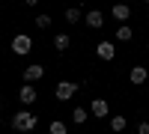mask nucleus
<instances>
[{"label":"nucleus","mask_w":149,"mask_h":134,"mask_svg":"<svg viewBox=\"0 0 149 134\" xmlns=\"http://www.w3.org/2000/svg\"><path fill=\"white\" fill-rule=\"evenodd\" d=\"M12 128L21 131V134L33 131V128H36V113H30V110H18V113H12Z\"/></svg>","instance_id":"1"},{"label":"nucleus","mask_w":149,"mask_h":134,"mask_svg":"<svg viewBox=\"0 0 149 134\" xmlns=\"http://www.w3.org/2000/svg\"><path fill=\"white\" fill-rule=\"evenodd\" d=\"M74 92H78V83H74V81H60V83H57V90H54L57 101H69Z\"/></svg>","instance_id":"2"},{"label":"nucleus","mask_w":149,"mask_h":134,"mask_svg":"<svg viewBox=\"0 0 149 134\" xmlns=\"http://www.w3.org/2000/svg\"><path fill=\"white\" fill-rule=\"evenodd\" d=\"M30 48H33V39H30V36L27 33H18L15 36V39H12V51H15V54H30Z\"/></svg>","instance_id":"3"},{"label":"nucleus","mask_w":149,"mask_h":134,"mask_svg":"<svg viewBox=\"0 0 149 134\" xmlns=\"http://www.w3.org/2000/svg\"><path fill=\"white\" fill-rule=\"evenodd\" d=\"M84 21H86V27L102 30V27H104V12H102V9H90V12L84 15Z\"/></svg>","instance_id":"4"},{"label":"nucleus","mask_w":149,"mask_h":134,"mask_svg":"<svg viewBox=\"0 0 149 134\" xmlns=\"http://www.w3.org/2000/svg\"><path fill=\"white\" fill-rule=\"evenodd\" d=\"M95 57L110 63V60L116 57V45H113V42H98V45H95Z\"/></svg>","instance_id":"5"},{"label":"nucleus","mask_w":149,"mask_h":134,"mask_svg":"<svg viewBox=\"0 0 149 134\" xmlns=\"http://www.w3.org/2000/svg\"><path fill=\"white\" fill-rule=\"evenodd\" d=\"M42 75H45V69H42L39 63H36V66H27V69H24V83H36Z\"/></svg>","instance_id":"6"},{"label":"nucleus","mask_w":149,"mask_h":134,"mask_svg":"<svg viewBox=\"0 0 149 134\" xmlns=\"http://www.w3.org/2000/svg\"><path fill=\"white\" fill-rule=\"evenodd\" d=\"M18 99H21V104H33V101H36V90H33V83H24V87L18 90Z\"/></svg>","instance_id":"7"},{"label":"nucleus","mask_w":149,"mask_h":134,"mask_svg":"<svg viewBox=\"0 0 149 134\" xmlns=\"http://www.w3.org/2000/svg\"><path fill=\"white\" fill-rule=\"evenodd\" d=\"M146 78H149V72H146L143 66H134V69H131V83H134V87H143Z\"/></svg>","instance_id":"8"},{"label":"nucleus","mask_w":149,"mask_h":134,"mask_svg":"<svg viewBox=\"0 0 149 134\" xmlns=\"http://www.w3.org/2000/svg\"><path fill=\"white\" fill-rule=\"evenodd\" d=\"M110 15H113L116 21H128V18H131V6H125V3H116L113 9H110Z\"/></svg>","instance_id":"9"},{"label":"nucleus","mask_w":149,"mask_h":134,"mask_svg":"<svg viewBox=\"0 0 149 134\" xmlns=\"http://www.w3.org/2000/svg\"><path fill=\"white\" fill-rule=\"evenodd\" d=\"M90 110H93V116H104V119H107V101H104V99H93Z\"/></svg>","instance_id":"10"},{"label":"nucleus","mask_w":149,"mask_h":134,"mask_svg":"<svg viewBox=\"0 0 149 134\" xmlns=\"http://www.w3.org/2000/svg\"><path fill=\"white\" fill-rule=\"evenodd\" d=\"M69 45H72V36L69 33H57L54 36V48H57V51H66Z\"/></svg>","instance_id":"11"},{"label":"nucleus","mask_w":149,"mask_h":134,"mask_svg":"<svg viewBox=\"0 0 149 134\" xmlns=\"http://www.w3.org/2000/svg\"><path fill=\"white\" fill-rule=\"evenodd\" d=\"M63 18H66L69 24H81V18H84V12H81L78 6H69V9H66V15H63Z\"/></svg>","instance_id":"12"},{"label":"nucleus","mask_w":149,"mask_h":134,"mask_svg":"<svg viewBox=\"0 0 149 134\" xmlns=\"http://www.w3.org/2000/svg\"><path fill=\"white\" fill-rule=\"evenodd\" d=\"M116 39H119V42H128V39H134V30L128 27V24H119V30H116Z\"/></svg>","instance_id":"13"},{"label":"nucleus","mask_w":149,"mask_h":134,"mask_svg":"<svg viewBox=\"0 0 149 134\" xmlns=\"http://www.w3.org/2000/svg\"><path fill=\"white\" fill-rule=\"evenodd\" d=\"M86 116H90V113H86L84 107H74V110H72V122H74V125H84Z\"/></svg>","instance_id":"14"},{"label":"nucleus","mask_w":149,"mask_h":134,"mask_svg":"<svg viewBox=\"0 0 149 134\" xmlns=\"http://www.w3.org/2000/svg\"><path fill=\"white\" fill-rule=\"evenodd\" d=\"M125 125H128V122H125V116H110V131H116V134H119V131H125Z\"/></svg>","instance_id":"15"},{"label":"nucleus","mask_w":149,"mask_h":134,"mask_svg":"<svg viewBox=\"0 0 149 134\" xmlns=\"http://www.w3.org/2000/svg\"><path fill=\"white\" fill-rule=\"evenodd\" d=\"M48 131H51V134H69V125L63 122V119H54V122H51V128H48Z\"/></svg>","instance_id":"16"},{"label":"nucleus","mask_w":149,"mask_h":134,"mask_svg":"<svg viewBox=\"0 0 149 134\" xmlns=\"http://www.w3.org/2000/svg\"><path fill=\"white\" fill-rule=\"evenodd\" d=\"M36 27H39V30L51 27V15H36Z\"/></svg>","instance_id":"17"},{"label":"nucleus","mask_w":149,"mask_h":134,"mask_svg":"<svg viewBox=\"0 0 149 134\" xmlns=\"http://www.w3.org/2000/svg\"><path fill=\"white\" fill-rule=\"evenodd\" d=\"M137 134H149V122L143 119V122H137Z\"/></svg>","instance_id":"18"},{"label":"nucleus","mask_w":149,"mask_h":134,"mask_svg":"<svg viewBox=\"0 0 149 134\" xmlns=\"http://www.w3.org/2000/svg\"><path fill=\"white\" fill-rule=\"evenodd\" d=\"M24 3H27V6H36V3H39V0H24Z\"/></svg>","instance_id":"19"},{"label":"nucleus","mask_w":149,"mask_h":134,"mask_svg":"<svg viewBox=\"0 0 149 134\" xmlns=\"http://www.w3.org/2000/svg\"><path fill=\"white\" fill-rule=\"evenodd\" d=\"M0 110H3V101H0Z\"/></svg>","instance_id":"20"},{"label":"nucleus","mask_w":149,"mask_h":134,"mask_svg":"<svg viewBox=\"0 0 149 134\" xmlns=\"http://www.w3.org/2000/svg\"><path fill=\"white\" fill-rule=\"evenodd\" d=\"M143 3H149V0H143Z\"/></svg>","instance_id":"21"},{"label":"nucleus","mask_w":149,"mask_h":134,"mask_svg":"<svg viewBox=\"0 0 149 134\" xmlns=\"http://www.w3.org/2000/svg\"><path fill=\"white\" fill-rule=\"evenodd\" d=\"M146 48H149V45H146Z\"/></svg>","instance_id":"22"}]
</instances>
